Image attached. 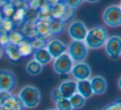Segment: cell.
<instances>
[{"instance_id": "7402d4cb", "label": "cell", "mask_w": 121, "mask_h": 110, "mask_svg": "<svg viewBox=\"0 0 121 110\" xmlns=\"http://www.w3.org/2000/svg\"><path fill=\"white\" fill-rule=\"evenodd\" d=\"M8 39H9L10 45H16V46H18L26 40L25 36L23 35L22 32L17 29H14L8 33Z\"/></svg>"}, {"instance_id": "8992f818", "label": "cell", "mask_w": 121, "mask_h": 110, "mask_svg": "<svg viewBox=\"0 0 121 110\" xmlns=\"http://www.w3.org/2000/svg\"><path fill=\"white\" fill-rule=\"evenodd\" d=\"M104 47L105 52L110 59H118L121 56V37L114 35L108 37L104 45Z\"/></svg>"}, {"instance_id": "836d02e7", "label": "cell", "mask_w": 121, "mask_h": 110, "mask_svg": "<svg viewBox=\"0 0 121 110\" xmlns=\"http://www.w3.org/2000/svg\"><path fill=\"white\" fill-rule=\"evenodd\" d=\"M64 2L66 4V6L72 8V9H75L82 3V1H81V0H67V1Z\"/></svg>"}, {"instance_id": "f546056e", "label": "cell", "mask_w": 121, "mask_h": 110, "mask_svg": "<svg viewBox=\"0 0 121 110\" xmlns=\"http://www.w3.org/2000/svg\"><path fill=\"white\" fill-rule=\"evenodd\" d=\"M30 44H31L32 47L33 49L35 50H38V49H40V48H45L46 46V45L48 42H45V41L42 40L41 38H39V37H35L34 38L33 40L30 41Z\"/></svg>"}, {"instance_id": "b9f144b4", "label": "cell", "mask_w": 121, "mask_h": 110, "mask_svg": "<svg viewBox=\"0 0 121 110\" xmlns=\"http://www.w3.org/2000/svg\"><path fill=\"white\" fill-rule=\"evenodd\" d=\"M3 50L0 48V60H1L2 57H3Z\"/></svg>"}, {"instance_id": "1f68e13d", "label": "cell", "mask_w": 121, "mask_h": 110, "mask_svg": "<svg viewBox=\"0 0 121 110\" xmlns=\"http://www.w3.org/2000/svg\"><path fill=\"white\" fill-rule=\"evenodd\" d=\"M10 45L9 39H8V33L0 31V48L5 49L7 46Z\"/></svg>"}, {"instance_id": "603a6c76", "label": "cell", "mask_w": 121, "mask_h": 110, "mask_svg": "<svg viewBox=\"0 0 121 110\" xmlns=\"http://www.w3.org/2000/svg\"><path fill=\"white\" fill-rule=\"evenodd\" d=\"M49 24L52 37L60 34L61 32H63V31L64 30V27H65V23L58 19H52L49 22Z\"/></svg>"}, {"instance_id": "6da1fadb", "label": "cell", "mask_w": 121, "mask_h": 110, "mask_svg": "<svg viewBox=\"0 0 121 110\" xmlns=\"http://www.w3.org/2000/svg\"><path fill=\"white\" fill-rule=\"evenodd\" d=\"M107 38L108 33L106 29L102 26H96L88 30L84 42L88 49L96 50L103 47Z\"/></svg>"}, {"instance_id": "e575fe53", "label": "cell", "mask_w": 121, "mask_h": 110, "mask_svg": "<svg viewBox=\"0 0 121 110\" xmlns=\"http://www.w3.org/2000/svg\"><path fill=\"white\" fill-rule=\"evenodd\" d=\"M51 99H52V100L54 101V103L58 102L59 100H60V99H63L62 94H61V92L59 88L54 89V90L51 92Z\"/></svg>"}, {"instance_id": "d6986e66", "label": "cell", "mask_w": 121, "mask_h": 110, "mask_svg": "<svg viewBox=\"0 0 121 110\" xmlns=\"http://www.w3.org/2000/svg\"><path fill=\"white\" fill-rule=\"evenodd\" d=\"M28 8V7H27ZM27 8H16L14 15H13L12 21L14 23L16 27H20L25 22V15H26V9Z\"/></svg>"}, {"instance_id": "7a4b0ae2", "label": "cell", "mask_w": 121, "mask_h": 110, "mask_svg": "<svg viewBox=\"0 0 121 110\" xmlns=\"http://www.w3.org/2000/svg\"><path fill=\"white\" fill-rule=\"evenodd\" d=\"M18 97L24 107L27 109L36 108L40 104L41 99L40 90L33 85H26L23 87L18 94Z\"/></svg>"}, {"instance_id": "d590c367", "label": "cell", "mask_w": 121, "mask_h": 110, "mask_svg": "<svg viewBox=\"0 0 121 110\" xmlns=\"http://www.w3.org/2000/svg\"><path fill=\"white\" fill-rule=\"evenodd\" d=\"M11 93H8V92H5V91H1L0 92V102L1 104H4L10 97H11Z\"/></svg>"}, {"instance_id": "8d00e7d4", "label": "cell", "mask_w": 121, "mask_h": 110, "mask_svg": "<svg viewBox=\"0 0 121 110\" xmlns=\"http://www.w3.org/2000/svg\"><path fill=\"white\" fill-rule=\"evenodd\" d=\"M60 80H62L63 81H65V80H68V75L67 74H62V75H59Z\"/></svg>"}, {"instance_id": "4fadbf2b", "label": "cell", "mask_w": 121, "mask_h": 110, "mask_svg": "<svg viewBox=\"0 0 121 110\" xmlns=\"http://www.w3.org/2000/svg\"><path fill=\"white\" fill-rule=\"evenodd\" d=\"M64 99H69L74 94L77 93V82L72 80L63 81L59 87Z\"/></svg>"}, {"instance_id": "f1b7e54d", "label": "cell", "mask_w": 121, "mask_h": 110, "mask_svg": "<svg viewBox=\"0 0 121 110\" xmlns=\"http://www.w3.org/2000/svg\"><path fill=\"white\" fill-rule=\"evenodd\" d=\"M55 105L57 110H73L70 102H69V99H68L63 98L62 99L55 103Z\"/></svg>"}, {"instance_id": "d4e9b609", "label": "cell", "mask_w": 121, "mask_h": 110, "mask_svg": "<svg viewBox=\"0 0 121 110\" xmlns=\"http://www.w3.org/2000/svg\"><path fill=\"white\" fill-rule=\"evenodd\" d=\"M69 102L71 104L73 109H82L86 104V99L81 96L79 94L76 93L69 99Z\"/></svg>"}, {"instance_id": "7dc6e473", "label": "cell", "mask_w": 121, "mask_h": 110, "mask_svg": "<svg viewBox=\"0 0 121 110\" xmlns=\"http://www.w3.org/2000/svg\"><path fill=\"white\" fill-rule=\"evenodd\" d=\"M1 91H2V90H1V89H0V92H1Z\"/></svg>"}, {"instance_id": "5b68a950", "label": "cell", "mask_w": 121, "mask_h": 110, "mask_svg": "<svg viewBox=\"0 0 121 110\" xmlns=\"http://www.w3.org/2000/svg\"><path fill=\"white\" fill-rule=\"evenodd\" d=\"M89 29L83 22L77 20L73 21L69 24L68 32L73 41H78V42H84L86 37V34Z\"/></svg>"}, {"instance_id": "277c9868", "label": "cell", "mask_w": 121, "mask_h": 110, "mask_svg": "<svg viewBox=\"0 0 121 110\" xmlns=\"http://www.w3.org/2000/svg\"><path fill=\"white\" fill-rule=\"evenodd\" d=\"M102 19L105 25L110 27L121 26V8L119 5H110L103 12Z\"/></svg>"}, {"instance_id": "484cf974", "label": "cell", "mask_w": 121, "mask_h": 110, "mask_svg": "<svg viewBox=\"0 0 121 110\" xmlns=\"http://www.w3.org/2000/svg\"><path fill=\"white\" fill-rule=\"evenodd\" d=\"M1 12L3 15V18L7 19H12L16 12V7L13 4V2L8 1V3L1 9Z\"/></svg>"}, {"instance_id": "3957f363", "label": "cell", "mask_w": 121, "mask_h": 110, "mask_svg": "<svg viewBox=\"0 0 121 110\" xmlns=\"http://www.w3.org/2000/svg\"><path fill=\"white\" fill-rule=\"evenodd\" d=\"M88 50L84 42L72 41L68 48V55L73 63L83 62L88 55Z\"/></svg>"}, {"instance_id": "74e56055", "label": "cell", "mask_w": 121, "mask_h": 110, "mask_svg": "<svg viewBox=\"0 0 121 110\" xmlns=\"http://www.w3.org/2000/svg\"><path fill=\"white\" fill-rule=\"evenodd\" d=\"M8 3V1H0V8H1V9L3 8V7L5 6V5L7 4V3Z\"/></svg>"}, {"instance_id": "83f0119b", "label": "cell", "mask_w": 121, "mask_h": 110, "mask_svg": "<svg viewBox=\"0 0 121 110\" xmlns=\"http://www.w3.org/2000/svg\"><path fill=\"white\" fill-rule=\"evenodd\" d=\"M16 29L14 23L13 22L11 19H7V18H3V21L0 23V31L6 33H9L12 31Z\"/></svg>"}, {"instance_id": "2e32d148", "label": "cell", "mask_w": 121, "mask_h": 110, "mask_svg": "<svg viewBox=\"0 0 121 110\" xmlns=\"http://www.w3.org/2000/svg\"><path fill=\"white\" fill-rule=\"evenodd\" d=\"M37 18H38V21L48 22H49L53 19L51 1H45V5L37 12Z\"/></svg>"}, {"instance_id": "8fae6325", "label": "cell", "mask_w": 121, "mask_h": 110, "mask_svg": "<svg viewBox=\"0 0 121 110\" xmlns=\"http://www.w3.org/2000/svg\"><path fill=\"white\" fill-rule=\"evenodd\" d=\"M90 80L92 93L96 95H101L107 90V81L102 75H95Z\"/></svg>"}, {"instance_id": "ba28073f", "label": "cell", "mask_w": 121, "mask_h": 110, "mask_svg": "<svg viewBox=\"0 0 121 110\" xmlns=\"http://www.w3.org/2000/svg\"><path fill=\"white\" fill-rule=\"evenodd\" d=\"M16 86V76L8 70H0V89L11 93Z\"/></svg>"}, {"instance_id": "cb8c5ba5", "label": "cell", "mask_w": 121, "mask_h": 110, "mask_svg": "<svg viewBox=\"0 0 121 110\" xmlns=\"http://www.w3.org/2000/svg\"><path fill=\"white\" fill-rule=\"evenodd\" d=\"M26 72L29 75H32V76H36V75H39L42 72L43 66H41L38 62L32 60V61H29L27 63L26 66Z\"/></svg>"}, {"instance_id": "ffe728a7", "label": "cell", "mask_w": 121, "mask_h": 110, "mask_svg": "<svg viewBox=\"0 0 121 110\" xmlns=\"http://www.w3.org/2000/svg\"><path fill=\"white\" fill-rule=\"evenodd\" d=\"M3 104H5L8 107H9L12 110H23L24 109V105L22 103L20 98L18 95H13L12 94L11 97Z\"/></svg>"}, {"instance_id": "7bdbcfd3", "label": "cell", "mask_w": 121, "mask_h": 110, "mask_svg": "<svg viewBox=\"0 0 121 110\" xmlns=\"http://www.w3.org/2000/svg\"><path fill=\"white\" fill-rule=\"evenodd\" d=\"M46 110H57L56 109H46Z\"/></svg>"}, {"instance_id": "e0dca14e", "label": "cell", "mask_w": 121, "mask_h": 110, "mask_svg": "<svg viewBox=\"0 0 121 110\" xmlns=\"http://www.w3.org/2000/svg\"><path fill=\"white\" fill-rule=\"evenodd\" d=\"M67 6L64 1H51V9H52L53 19L60 20L66 11Z\"/></svg>"}, {"instance_id": "f35d334b", "label": "cell", "mask_w": 121, "mask_h": 110, "mask_svg": "<svg viewBox=\"0 0 121 110\" xmlns=\"http://www.w3.org/2000/svg\"><path fill=\"white\" fill-rule=\"evenodd\" d=\"M1 110H12L10 109L9 107H8L7 105H5V104H2L1 106Z\"/></svg>"}, {"instance_id": "52a82bcc", "label": "cell", "mask_w": 121, "mask_h": 110, "mask_svg": "<svg viewBox=\"0 0 121 110\" xmlns=\"http://www.w3.org/2000/svg\"><path fill=\"white\" fill-rule=\"evenodd\" d=\"M73 65H74L73 61L66 52L59 57L54 59L53 69L58 75H62V74L69 75V73H71Z\"/></svg>"}, {"instance_id": "30bf717a", "label": "cell", "mask_w": 121, "mask_h": 110, "mask_svg": "<svg viewBox=\"0 0 121 110\" xmlns=\"http://www.w3.org/2000/svg\"><path fill=\"white\" fill-rule=\"evenodd\" d=\"M45 48L48 51L49 54L50 55L52 59H56V58L59 57L67 51L66 44L59 39L50 40L49 42H48Z\"/></svg>"}, {"instance_id": "9a60e30c", "label": "cell", "mask_w": 121, "mask_h": 110, "mask_svg": "<svg viewBox=\"0 0 121 110\" xmlns=\"http://www.w3.org/2000/svg\"><path fill=\"white\" fill-rule=\"evenodd\" d=\"M33 57L34 61L38 62L41 66H45V65L49 64L51 61V60H52L50 55L49 54L48 51H47L45 47L35 50L33 53Z\"/></svg>"}, {"instance_id": "60d3db41", "label": "cell", "mask_w": 121, "mask_h": 110, "mask_svg": "<svg viewBox=\"0 0 121 110\" xmlns=\"http://www.w3.org/2000/svg\"><path fill=\"white\" fill-rule=\"evenodd\" d=\"M3 13H2V12H1V10H0V23H1V22L3 21Z\"/></svg>"}, {"instance_id": "f6af8a7d", "label": "cell", "mask_w": 121, "mask_h": 110, "mask_svg": "<svg viewBox=\"0 0 121 110\" xmlns=\"http://www.w3.org/2000/svg\"><path fill=\"white\" fill-rule=\"evenodd\" d=\"M119 6H120V8H121V2H120V5H119Z\"/></svg>"}, {"instance_id": "4316f807", "label": "cell", "mask_w": 121, "mask_h": 110, "mask_svg": "<svg viewBox=\"0 0 121 110\" xmlns=\"http://www.w3.org/2000/svg\"><path fill=\"white\" fill-rule=\"evenodd\" d=\"M37 10L29 7L26 9V15H25V22H30V23L35 24V22L38 21L37 18Z\"/></svg>"}, {"instance_id": "ee69618b", "label": "cell", "mask_w": 121, "mask_h": 110, "mask_svg": "<svg viewBox=\"0 0 121 110\" xmlns=\"http://www.w3.org/2000/svg\"><path fill=\"white\" fill-rule=\"evenodd\" d=\"M90 2V3H96V1H88Z\"/></svg>"}, {"instance_id": "5bb4252c", "label": "cell", "mask_w": 121, "mask_h": 110, "mask_svg": "<svg viewBox=\"0 0 121 110\" xmlns=\"http://www.w3.org/2000/svg\"><path fill=\"white\" fill-rule=\"evenodd\" d=\"M77 93L82 96L85 99H89L93 94L89 80L77 81Z\"/></svg>"}, {"instance_id": "ab89813d", "label": "cell", "mask_w": 121, "mask_h": 110, "mask_svg": "<svg viewBox=\"0 0 121 110\" xmlns=\"http://www.w3.org/2000/svg\"><path fill=\"white\" fill-rule=\"evenodd\" d=\"M118 87H119V89L121 90V76L119 78V80H118Z\"/></svg>"}, {"instance_id": "d6a6232c", "label": "cell", "mask_w": 121, "mask_h": 110, "mask_svg": "<svg viewBox=\"0 0 121 110\" xmlns=\"http://www.w3.org/2000/svg\"><path fill=\"white\" fill-rule=\"evenodd\" d=\"M73 16H74V9H72V8L67 7L65 13H64V16H63L62 18L60 19V21H62L63 22L65 23V22L69 21L70 19H72L73 18Z\"/></svg>"}, {"instance_id": "4dcf8cb0", "label": "cell", "mask_w": 121, "mask_h": 110, "mask_svg": "<svg viewBox=\"0 0 121 110\" xmlns=\"http://www.w3.org/2000/svg\"><path fill=\"white\" fill-rule=\"evenodd\" d=\"M101 110H121V99H118L114 102L108 104Z\"/></svg>"}, {"instance_id": "44dd1931", "label": "cell", "mask_w": 121, "mask_h": 110, "mask_svg": "<svg viewBox=\"0 0 121 110\" xmlns=\"http://www.w3.org/2000/svg\"><path fill=\"white\" fill-rule=\"evenodd\" d=\"M18 50H19V53L21 55L22 58L29 57L30 56L33 55L34 51H35L30 42L27 40H25L24 42L18 45Z\"/></svg>"}, {"instance_id": "ac0fdd59", "label": "cell", "mask_w": 121, "mask_h": 110, "mask_svg": "<svg viewBox=\"0 0 121 110\" xmlns=\"http://www.w3.org/2000/svg\"><path fill=\"white\" fill-rule=\"evenodd\" d=\"M3 52L8 58V60L13 63H17L21 61L22 56L19 53L18 46L16 45H9L5 49H3Z\"/></svg>"}, {"instance_id": "bcb514c9", "label": "cell", "mask_w": 121, "mask_h": 110, "mask_svg": "<svg viewBox=\"0 0 121 110\" xmlns=\"http://www.w3.org/2000/svg\"><path fill=\"white\" fill-rule=\"evenodd\" d=\"M1 106H2V104H1V102H0V108H1Z\"/></svg>"}, {"instance_id": "9c48e42d", "label": "cell", "mask_w": 121, "mask_h": 110, "mask_svg": "<svg viewBox=\"0 0 121 110\" xmlns=\"http://www.w3.org/2000/svg\"><path fill=\"white\" fill-rule=\"evenodd\" d=\"M71 74L78 81L90 80V77H91V69L89 65L85 62L75 63L71 70Z\"/></svg>"}, {"instance_id": "7c38bea8", "label": "cell", "mask_w": 121, "mask_h": 110, "mask_svg": "<svg viewBox=\"0 0 121 110\" xmlns=\"http://www.w3.org/2000/svg\"><path fill=\"white\" fill-rule=\"evenodd\" d=\"M34 29H35V35L39 38H41L42 40L45 42H49L50 38L52 37L49 29V24L48 22L37 21L34 24Z\"/></svg>"}]
</instances>
